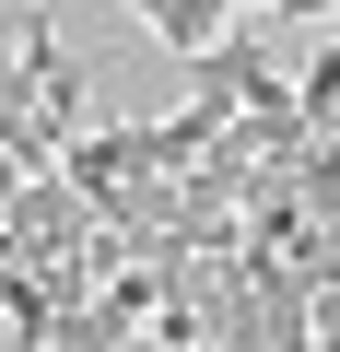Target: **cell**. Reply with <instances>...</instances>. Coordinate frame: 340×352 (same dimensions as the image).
<instances>
[{
    "mask_svg": "<svg viewBox=\"0 0 340 352\" xmlns=\"http://www.w3.org/2000/svg\"><path fill=\"white\" fill-rule=\"evenodd\" d=\"M129 12H141L164 47H177V59H200V47H223V36H235V12H223V0H129Z\"/></svg>",
    "mask_w": 340,
    "mask_h": 352,
    "instance_id": "cell-1",
    "label": "cell"
},
{
    "mask_svg": "<svg viewBox=\"0 0 340 352\" xmlns=\"http://www.w3.org/2000/svg\"><path fill=\"white\" fill-rule=\"evenodd\" d=\"M270 12H340V0H270Z\"/></svg>",
    "mask_w": 340,
    "mask_h": 352,
    "instance_id": "cell-2",
    "label": "cell"
},
{
    "mask_svg": "<svg viewBox=\"0 0 340 352\" xmlns=\"http://www.w3.org/2000/svg\"><path fill=\"white\" fill-rule=\"evenodd\" d=\"M223 12H235V24H247V12H270V0H223Z\"/></svg>",
    "mask_w": 340,
    "mask_h": 352,
    "instance_id": "cell-3",
    "label": "cell"
}]
</instances>
